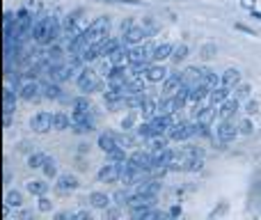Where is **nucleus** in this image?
I'll list each match as a JSON object with an SVG mask.
<instances>
[{
    "mask_svg": "<svg viewBox=\"0 0 261 220\" xmlns=\"http://www.w3.org/2000/svg\"><path fill=\"white\" fill-rule=\"evenodd\" d=\"M110 28H113L110 16H99V18H94V21H92V26H87L85 30L81 32V39L85 41V46L101 44V41L110 35Z\"/></svg>",
    "mask_w": 261,
    "mask_h": 220,
    "instance_id": "nucleus-1",
    "label": "nucleus"
},
{
    "mask_svg": "<svg viewBox=\"0 0 261 220\" xmlns=\"http://www.w3.org/2000/svg\"><path fill=\"white\" fill-rule=\"evenodd\" d=\"M32 21H35V18L30 16V12H28L25 7H21L18 12H14V30H12V37H9V39H14V41L25 39V37L30 35ZM9 39H7V41H9Z\"/></svg>",
    "mask_w": 261,
    "mask_h": 220,
    "instance_id": "nucleus-2",
    "label": "nucleus"
},
{
    "mask_svg": "<svg viewBox=\"0 0 261 220\" xmlns=\"http://www.w3.org/2000/svg\"><path fill=\"white\" fill-rule=\"evenodd\" d=\"M76 85H78V90H81L83 94H92V92H96V90H101V87H103V81H99V78H96L94 69L85 67V69H81V71H78Z\"/></svg>",
    "mask_w": 261,
    "mask_h": 220,
    "instance_id": "nucleus-3",
    "label": "nucleus"
},
{
    "mask_svg": "<svg viewBox=\"0 0 261 220\" xmlns=\"http://www.w3.org/2000/svg\"><path fill=\"white\" fill-rule=\"evenodd\" d=\"M71 131L76 133H87L94 131V119H92L90 110H73L71 112Z\"/></svg>",
    "mask_w": 261,
    "mask_h": 220,
    "instance_id": "nucleus-4",
    "label": "nucleus"
},
{
    "mask_svg": "<svg viewBox=\"0 0 261 220\" xmlns=\"http://www.w3.org/2000/svg\"><path fill=\"white\" fill-rule=\"evenodd\" d=\"M30 129L35 133H48L53 131V112H46V110H39L30 117Z\"/></svg>",
    "mask_w": 261,
    "mask_h": 220,
    "instance_id": "nucleus-5",
    "label": "nucleus"
},
{
    "mask_svg": "<svg viewBox=\"0 0 261 220\" xmlns=\"http://www.w3.org/2000/svg\"><path fill=\"white\" fill-rule=\"evenodd\" d=\"M236 135H239V126H236L231 119H220V124H218V129H216V140L218 142H222V144L234 142Z\"/></svg>",
    "mask_w": 261,
    "mask_h": 220,
    "instance_id": "nucleus-6",
    "label": "nucleus"
},
{
    "mask_svg": "<svg viewBox=\"0 0 261 220\" xmlns=\"http://www.w3.org/2000/svg\"><path fill=\"white\" fill-rule=\"evenodd\" d=\"M193 133H195V124H190V121H174L170 126V131H167V138L174 140V142H184Z\"/></svg>",
    "mask_w": 261,
    "mask_h": 220,
    "instance_id": "nucleus-7",
    "label": "nucleus"
},
{
    "mask_svg": "<svg viewBox=\"0 0 261 220\" xmlns=\"http://www.w3.org/2000/svg\"><path fill=\"white\" fill-rule=\"evenodd\" d=\"M119 175H122V163L108 161L106 165H101L99 172H96V179H99L101 184H113V181L119 179Z\"/></svg>",
    "mask_w": 261,
    "mask_h": 220,
    "instance_id": "nucleus-8",
    "label": "nucleus"
},
{
    "mask_svg": "<svg viewBox=\"0 0 261 220\" xmlns=\"http://www.w3.org/2000/svg\"><path fill=\"white\" fill-rule=\"evenodd\" d=\"M60 35H62V23H60V18L48 16V28H46V35H44V39H41V46L55 44Z\"/></svg>",
    "mask_w": 261,
    "mask_h": 220,
    "instance_id": "nucleus-9",
    "label": "nucleus"
},
{
    "mask_svg": "<svg viewBox=\"0 0 261 220\" xmlns=\"http://www.w3.org/2000/svg\"><path fill=\"white\" fill-rule=\"evenodd\" d=\"M16 108V94H14L12 87H5L3 92V110H5V126L12 124V115Z\"/></svg>",
    "mask_w": 261,
    "mask_h": 220,
    "instance_id": "nucleus-10",
    "label": "nucleus"
},
{
    "mask_svg": "<svg viewBox=\"0 0 261 220\" xmlns=\"http://www.w3.org/2000/svg\"><path fill=\"white\" fill-rule=\"evenodd\" d=\"M167 67L165 64H161V62H151L147 67V71H144V78H147L149 83H163L167 78Z\"/></svg>",
    "mask_w": 261,
    "mask_h": 220,
    "instance_id": "nucleus-11",
    "label": "nucleus"
},
{
    "mask_svg": "<svg viewBox=\"0 0 261 220\" xmlns=\"http://www.w3.org/2000/svg\"><path fill=\"white\" fill-rule=\"evenodd\" d=\"M128 67L124 64H113L108 71V85H124L128 81Z\"/></svg>",
    "mask_w": 261,
    "mask_h": 220,
    "instance_id": "nucleus-12",
    "label": "nucleus"
},
{
    "mask_svg": "<svg viewBox=\"0 0 261 220\" xmlns=\"http://www.w3.org/2000/svg\"><path fill=\"white\" fill-rule=\"evenodd\" d=\"M144 37H147L144 28L133 26L130 30L122 32V44H124V46H138V44H142V41H144Z\"/></svg>",
    "mask_w": 261,
    "mask_h": 220,
    "instance_id": "nucleus-13",
    "label": "nucleus"
},
{
    "mask_svg": "<svg viewBox=\"0 0 261 220\" xmlns=\"http://www.w3.org/2000/svg\"><path fill=\"white\" fill-rule=\"evenodd\" d=\"M18 96H21L23 101H37V99H41V85L37 81H28L25 85L21 87Z\"/></svg>",
    "mask_w": 261,
    "mask_h": 220,
    "instance_id": "nucleus-14",
    "label": "nucleus"
},
{
    "mask_svg": "<svg viewBox=\"0 0 261 220\" xmlns=\"http://www.w3.org/2000/svg\"><path fill=\"white\" fill-rule=\"evenodd\" d=\"M229 94H231V87H227V85H216L211 92H208V106H220L222 101H227L229 99Z\"/></svg>",
    "mask_w": 261,
    "mask_h": 220,
    "instance_id": "nucleus-15",
    "label": "nucleus"
},
{
    "mask_svg": "<svg viewBox=\"0 0 261 220\" xmlns=\"http://www.w3.org/2000/svg\"><path fill=\"white\" fill-rule=\"evenodd\" d=\"M218 115H220V119H231V117L239 112V108H241V101L239 99H234V96H229L227 101H222L220 106H218Z\"/></svg>",
    "mask_w": 261,
    "mask_h": 220,
    "instance_id": "nucleus-16",
    "label": "nucleus"
},
{
    "mask_svg": "<svg viewBox=\"0 0 261 220\" xmlns=\"http://www.w3.org/2000/svg\"><path fill=\"white\" fill-rule=\"evenodd\" d=\"M181 85H184V83H181V71L167 74V78L163 81V96H172Z\"/></svg>",
    "mask_w": 261,
    "mask_h": 220,
    "instance_id": "nucleus-17",
    "label": "nucleus"
},
{
    "mask_svg": "<svg viewBox=\"0 0 261 220\" xmlns=\"http://www.w3.org/2000/svg\"><path fill=\"white\" fill-rule=\"evenodd\" d=\"M188 101H190V87H188V85H181L179 90H176L174 94H172V104H174V112L184 110Z\"/></svg>",
    "mask_w": 261,
    "mask_h": 220,
    "instance_id": "nucleus-18",
    "label": "nucleus"
},
{
    "mask_svg": "<svg viewBox=\"0 0 261 220\" xmlns=\"http://www.w3.org/2000/svg\"><path fill=\"white\" fill-rule=\"evenodd\" d=\"M46 28H48V16H39L37 21H32L30 37L37 44H41V39H44V35H46Z\"/></svg>",
    "mask_w": 261,
    "mask_h": 220,
    "instance_id": "nucleus-19",
    "label": "nucleus"
},
{
    "mask_svg": "<svg viewBox=\"0 0 261 220\" xmlns=\"http://www.w3.org/2000/svg\"><path fill=\"white\" fill-rule=\"evenodd\" d=\"M119 46H122V39H117V37H106V39L99 44V55L101 58H110Z\"/></svg>",
    "mask_w": 261,
    "mask_h": 220,
    "instance_id": "nucleus-20",
    "label": "nucleus"
},
{
    "mask_svg": "<svg viewBox=\"0 0 261 220\" xmlns=\"http://www.w3.org/2000/svg\"><path fill=\"white\" fill-rule=\"evenodd\" d=\"M216 115H218V108H216V106H206V108H202V106H199V108L195 110V121L211 126V121L216 119Z\"/></svg>",
    "mask_w": 261,
    "mask_h": 220,
    "instance_id": "nucleus-21",
    "label": "nucleus"
},
{
    "mask_svg": "<svg viewBox=\"0 0 261 220\" xmlns=\"http://www.w3.org/2000/svg\"><path fill=\"white\" fill-rule=\"evenodd\" d=\"M55 186H58L60 193H73V190L78 188V179L73 175H60Z\"/></svg>",
    "mask_w": 261,
    "mask_h": 220,
    "instance_id": "nucleus-22",
    "label": "nucleus"
},
{
    "mask_svg": "<svg viewBox=\"0 0 261 220\" xmlns=\"http://www.w3.org/2000/svg\"><path fill=\"white\" fill-rule=\"evenodd\" d=\"M96 144H99V149L103 154H108V152H113V149H117L119 144H117V138H115V133H101L99 135V140H96Z\"/></svg>",
    "mask_w": 261,
    "mask_h": 220,
    "instance_id": "nucleus-23",
    "label": "nucleus"
},
{
    "mask_svg": "<svg viewBox=\"0 0 261 220\" xmlns=\"http://www.w3.org/2000/svg\"><path fill=\"white\" fill-rule=\"evenodd\" d=\"M241 83V71L234 67L225 69V71L220 74V85H227V87H236Z\"/></svg>",
    "mask_w": 261,
    "mask_h": 220,
    "instance_id": "nucleus-24",
    "label": "nucleus"
},
{
    "mask_svg": "<svg viewBox=\"0 0 261 220\" xmlns=\"http://www.w3.org/2000/svg\"><path fill=\"white\" fill-rule=\"evenodd\" d=\"M87 200H90V204L94 209H108L110 207V195L101 193V190H92V193L87 195Z\"/></svg>",
    "mask_w": 261,
    "mask_h": 220,
    "instance_id": "nucleus-25",
    "label": "nucleus"
},
{
    "mask_svg": "<svg viewBox=\"0 0 261 220\" xmlns=\"http://www.w3.org/2000/svg\"><path fill=\"white\" fill-rule=\"evenodd\" d=\"M172 51H174V44H170V41L161 44V46H153V53H151L153 62H165V60H170Z\"/></svg>",
    "mask_w": 261,
    "mask_h": 220,
    "instance_id": "nucleus-26",
    "label": "nucleus"
},
{
    "mask_svg": "<svg viewBox=\"0 0 261 220\" xmlns=\"http://www.w3.org/2000/svg\"><path fill=\"white\" fill-rule=\"evenodd\" d=\"M202 74H204V69H199V67H188L186 71H181V83L184 85H195V83L202 78Z\"/></svg>",
    "mask_w": 261,
    "mask_h": 220,
    "instance_id": "nucleus-27",
    "label": "nucleus"
},
{
    "mask_svg": "<svg viewBox=\"0 0 261 220\" xmlns=\"http://www.w3.org/2000/svg\"><path fill=\"white\" fill-rule=\"evenodd\" d=\"M53 129L69 131L71 129V115H67V112H53Z\"/></svg>",
    "mask_w": 261,
    "mask_h": 220,
    "instance_id": "nucleus-28",
    "label": "nucleus"
},
{
    "mask_svg": "<svg viewBox=\"0 0 261 220\" xmlns=\"http://www.w3.org/2000/svg\"><path fill=\"white\" fill-rule=\"evenodd\" d=\"M138 110H140V115H142V119H144V121H149L151 117H156V101H151L149 96H144Z\"/></svg>",
    "mask_w": 261,
    "mask_h": 220,
    "instance_id": "nucleus-29",
    "label": "nucleus"
},
{
    "mask_svg": "<svg viewBox=\"0 0 261 220\" xmlns=\"http://www.w3.org/2000/svg\"><path fill=\"white\" fill-rule=\"evenodd\" d=\"M25 188H28V193H32V195H37V198H39V195L48 193L50 186L46 184L44 179H32V181H28V184H25Z\"/></svg>",
    "mask_w": 261,
    "mask_h": 220,
    "instance_id": "nucleus-30",
    "label": "nucleus"
},
{
    "mask_svg": "<svg viewBox=\"0 0 261 220\" xmlns=\"http://www.w3.org/2000/svg\"><path fill=\"white\" fill-rule=\"evenodd\" d=\"M41 92H44L46 99H62V87L53 81L46 83V85H41Z\"/></svg>",
    "mask_w": 261,
    "mask_h": 220,
    "instance_id": "nucleus-31",
    "label": "nucleus"
},
{
    "mask_svg": "<svg viewBox=\"0 0 261 220\" xmlns=\"http://www.w3.org/2000/svg\"><path fill=\"white\" fill-rule=\"evenodd\" d=\"M46 158H48V154H44V152H32L30 156H28V167H32V170H41V165L46 163Z\"/></svg>",
    "mask_w": 261,
    "mask_h": 220,
    "instance_id": "nucleus-32",
    "label": "nucleus"
},
{
    "mask_svg": "<svg viewBox=\"0 0 261 220\" xmlns=\"http://www.w3.org/2000/svg\"><path fill=\"white\" fill-rule=\"evenodd\" d=\"M5 202H7V207H12V209H21L23 207V195L18 193L16 188H12V190H7V195H5Z\"/></svg>",
    "mask_w": 261,
    "mask_h": 220,
    "instance_id": "nucleus-33",
    "label": "nucleus"
},
{
    "mask_svg": "<svg viewBox=\"0 0 261 220\" xmlns=\"http://www.w3.org/2000/svg\"><path fill=\"white\" fill-rule=\"evenodd\" d=\"M199 81H202L208 90H213L216 85H220V76H218L216 71H211V69H204V74H202V78H199Z\"/></svg>",
    "mask_w": 261,
    "mask_h": 220,
    "instance_id": "nucleus-34",
    "label": "nucleus"
},
{
    "mask_svg": "<svg viewBox=\"0 0 261 220\" xmlns=\"http://www.w3.org/2000/svg\"><path fill=\"white\" fill-rule=\"evenodd\" d=\"M62 53L64 51L60 48V46H48V51H46V64H55V62H62Z\"/></svg>",
    "mask_w": 261,
    "mask_h": 220,
    "instance_id": "nucleus-35",
    "label": "nucleus"
},
{
    "mask_svg": "<svg viewBox=\"0 0 261 220\" xmlns=\"http://www.w3.org/2000/svg\"><path fill=\"white\" fill-rule=\"evenodd\" d=\"M186 58H188V46L186 44L174 46V51H172V55H170L172 62H181V60H186Z\"/></svg>",
    "mask_w": 261,
    "mask_h": 220,
    "instance_id": "nucleus-36",
    "label": "nucleus"
},
{
    "mask_svg": "<svg viewBox=\"0 0 261 220\" xmlns=\"http://www.w3.org/2000/svg\"><path fill=\"white\" fill-rule=\"evenodd\" d=\"M250 92H252V87H250L248 83H241V85H236L234 99H239V101H245V99H250Z\"/></svg>",
    "mask_w": 261,
    "mask_h": 220,
    "instance_id": "nucleus-37",
    "label": "nucleus"
},
{
    "mask_svg": "<svg viewBox=\"0 0 261 220\" xmlns=\"http://www.w3.org/2000/svg\"><path fill=\"white\" fill-rule=\"evenodd\" d=\"M41 170H44V175L46 177H50V179H53L55 175H58V163H55V158H46V163L44 165H41Z\"/></svg>",
    "mask_w": 261,
    "mask_h": 220,
    "instance_id": "nucleus-38",
    "label": "nucleus"
},
{
    "mask_svg": "<svg viewBox=\"0 0 261 220\" xmlns=\"http://www.w3.org/2000/svg\"><path fill=\"white\" fill-rule=\"evenodd\" d=\"M130 195H133V193H128V190H117V193L113 195V200H115V204H117V207H128Z\"/></svg>",
    "mask_w": 261,
    "mask_h": 220,
    "instance_id": "nucleus-39",
    "label": "nucleus"
},
{
    "mask_svg": "<svg viewBox=\"0 0 261 220\" xmlns=\"http://www.w3.org/2000/svg\"><path fill=\"white\" fill-rule=\"evenodd\" d=\"M37 209H39L41 213H50L53 211V202H50L46 195H39V200H37Z\"/></svg>",
    "mask_w": 261,
    "mask_h": 220,
    "instance_id": "nucleus-40",
    "label": "nucleus"
},
{
    "mask_svg": "<svg viewBox=\"0 0 261 220\" xmlns=\"http://www.w3.org/2000/svg\"><path fill=\"white\" fill-rule=\"evenodd\" d=\"M71 106H73V110H92L90 101H87L85 96H78V99H73Z\"/></svg>",
    "mask_w": 261,
    "mask_h": 220,
    "instance_id": "nucleus-41",
    "label": "nucleus"
},
{
    "mask_svg": "<svg viewBox=\"0 0 261 220\" xmlns=\"http://www.w3.org/2000/svg\"><path fill=\"white\" fill-rule=\"evenodd\" d=\"M138 133L142 135V138H149V140H151V138H153V129H151V121H144V124H140V126H138Z\"/></svg>",
    "mask_w": 261,
    "mask_h": 220,
    "instance_id": "nucleus-42",
    "label": "nucleus"
},
{
    "mask_svg": "<svg viewBox=\"0 0 261 220\" xmlns=\"http://www.w3.org/2000/svg\"><path fill=\"white\" fill-rule=\"evenodd\" d=\"M199 53H202V58H206V60H211L213 55L218 53V48H216V44H204L202 48H199Z\"/></svg>",
    "mask_w": 261,
    "mask_h": 220,
    "instance_id": "nucleus-43",
    "label": "nucleus"
},
{
    "mask_svg": "<svg viewBox=\"0 0 261 220\" xmlns=\"http://www.w3.org/2000/svg\"><path fill=\"white\" fill-rule=\"evenodd\" d=\"M252 131H254V124L250 119H241V124H239V133H243V135H252Z\"/></svg>",
    "mask_w": 261,
    "mask_h": 220,
    "instance_id": "nucleus-44",
    "label": "nucleus"
},
{
    "mask_svg": "<svg viewBox=\"0 0 261 220\" xmlns=\"http://www.w3.org/2000/svg\"><path fill=\"white\" fill-rule=\"evenodd\" d=\"M257 110H259V104H257V101H252V99H250L248 104H245V112H248V115H254V112H257Z\"/></svg>",
    "mask_w": 261,
    "mask_h": 220,
    "instance_id": "nucleus-45",
    "label": "nucleus"
},
{
    "mask_svg": "<svg viewBox=\"0 0 261 220\" xmlns=\"http://www.w3.org/2000/svg\"><path fill=\"white\" fill-rule=\"evenodd\" d=\"M133 124H135V119H133V115H128V117H124V119H122V129H124V131H128V129H133Z\"/></svg>",
    "mask_w": 261,
    "mask_h": 220,
    "instance_id": "nucleus-46",
    "label": "nucleus"
},
{
    "mask_svg": "<svg viewBox=\"0 0 261 220\" xmlns=\"http://www.w3.org/2000/svg\"><path fill=\"white\" fill-rule=\"evenodd\" d=\"M90 218H92L90 211H76L73 213V220H90Z\"/></svg>",
    "mask_w": 261,
    "mask_h": 220,
    "instance_id": "nucleus-47",
    "label": "nucleus"
},
{
    "mask_svg": "<svg viewBox=\"0 0 261 220\" xmlns=\"http://www.w3.org/2000/svg\"><path fill=\"white\" fill-rule=\"evenodd\" d=\"M133 26H135V21H133V18H130V16H128V18H126V21H124V23H122V32H126V30H130V28H133Z\"/></svg>",
    "mask_w": 261,
    "mask_h": 220,
    "instance_id": "nucleus-48",
    "label": "nucleus"
},
{
    "mask_svg": "<svg viewBox=\"0 0 261 220\" xmlns=\"http://www.w3.org/2000/svg\"><path fill=\"white\" fill-rule=\"evenodd\" d=\"M103 3H124V5H140L138 0H103Z\"/></svg>",
    "mask_w": 261,
    "mask_h": 220,
    "instance_id": "nucleus-49",
    "label": "nucleus"
},
{
    "mask_svg": "<svg viewBox=\"0 0 261 220\" xmlns=\"http://www.w3.org/2000/svg\"><path fill=\"white\" fill-rule=\"evenodd\" d=\"M236 30H243V32H248V35H254V30H250V28L243 26V23H236Z\"/></svg>",
    "mask_w": 261,
    "mask_h": 220,
    "instance_id": "nucleus-50",
    "label": "nucleus"
},
{
    "mask_svg": "<svg viewBox=\"0 0 261 220\" xmlns=\"http://www.w3.org/2000/svg\"><path fill=\"white\" fill-rule=\"evenodd\" d=\"M170 216H172V218H179V216H181V207H172V209H170Z\"/></svg>",
    "mask_w": 261,
    "mask_h": 220,
    "instance_id": "nucleus-51",
    "label": "nucleus"
},
{
    "mask_svg": "<svg viewBox=\"0 0 261 220\" xmlns=\"http://www.w3.org/2000/svg\"><path fill=\"white\" fill-rule=\"evenodd\" d=\"M106 216H108V218H117V216H119V211H117V209H113V211L108 209V211H106Z\"/></svg>",
    "mask_w": 261,
    "mask_h": 220,
    "instance_id": "nucleus-52",
    "label": "nucleus"
},
{
    "mask_svg": "<svg viewBox=\"0 0 261 220\" xmlns=\"http://www.w3.org/2000/svg\"><path fill=\"white\" fill-rule=\"evenodd\" d=\"M250 14H252L254 18H259V21H261V12H257V9H250Z\"/></svg>",
    "mask_w": 261,
    "mask_h": 220,
    "instance_id": "nucleus-53",
    "label": "nucleus"
},
{
    "mask_svg": "<svg viewBox=\"0 0 261 220\" xmlns=\"http://www.w3.org/2000/svg\"><path fill=\"white\" fill-rule=\"evenodd\" d=\"M243 3H245V5H248V7H252V5H254V3H257V0H243Z\"/></svg>",
    "mask_w": 261,
    "mask_h": 220,
    "instance_id": "nucleus-54",
    "label": "nucleus"
}]
</instances>
